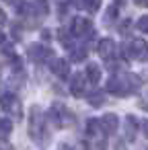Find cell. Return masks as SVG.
<instances>
[{"label": "cell", "instance_id": "16", "mask_svg": "<svg viewBox=\"0 0 148 150\" xmlns=\"http://www.w3.org/2000/svg\"><path fill=\"white\" fill-rule=\"evenodd\" d=\"M78 4H80L84 11H89V13H97L99 6H101V0H80Z\"/></svg>", "mask_w": 148, "mask_h": 150}, {"label": "cell", "instance_id": "27", "mask_svg": "<svg viewBox=\"0 0 148 150\" xmlns=\"http://www.w3.org/2000/svg\"><path fill=\"white\" fill-rule=\"evenodd\" d=\"M0 41H4V35H2V31H0Z\"/></svg>", "mask_w": 148, "mask_h": 150}, {"label": "cell", "instance_id": "6", "mask_svg": "<svg viewBox=\"0 0 148 150\" xmlns=\"http://www.w3.org/2000/svg\"><path fill=\"white\" fill-rule=\"evenodd\" d=\"M117 125H119V119L115 113H105L101 117V129L105 132V136H111L117 132Z\"/></svg>", "mask_w": 148, "mask_h": 150}, {"label": "cell", "instance_id": "18", "mask_svg": "<svg viewBox=\"0 0 148 150\" xmlns=\"http://www.w3.org/2000/svg\"><path fill=\"white\" fill-rule=\"evenodd\" d=\"M115 17H117V8H115V6H109L107 13H105L103 23H105V25H111V21H115Z\"/></svg>", "mask_w": 148, "mask_h": 150}, {"label": "cell", "instance_id": "11", "mask_svg": "<svg viewBox=\"0 0 148 150\" xmlns=\"http://www.w3.org/2000/svg\"><path fill=\"white\" fill-rule=\"evenodd\" d=\"M121 78H123V82H125V88H127V93H136L138 88H140V78L136 76V74H121Z\"/></svg>", "mask_w": 148, "mask_h": 150}, {"label": "cell", "instance_id": "2", "mask_svg": "<svg viewBox=\"0 0 148 150\" xmlns=\"http://www.w3.org/2000/svg\"><path fill=\"white\" fill-rule=\"evenodd\" d=\"M121 52H123V58H125V60H130V58L142 60V62L148 60V45H146L144 39H134V41L125 43V45L121 47Z\"/></svg>", "mask_w": 148, "mask_h": 150}, {"label": "cell", "instance_id": "9", "mask_svg": "<svg viewBox=\"0 0 148 150\" xmlns=\"http://www.w3.org/2000/svg\"><path fill=\"white\" fill-rule=\"evenodd\" d=\"M50 68H52V72H54L56 76H60V78H68V76H70V64H68L66 60H54V62L50 64Z\"/></svg>", "mask_w": 148, "mask_h": 150}, {"label": "cell", "instance_id": "7", "mask_svg": "<svg viewBox=\"0 0 148 150\" xmlns=\"http://www.w3.org/2000/svg\"><path fill=\"white\" fill-rule=\"evenodd\" d=\"M107 91L113 93L115 97H123V95H127V88H125V82H123L121 76H111V78L107 80Z\"/></svg>", "mask_w": 148, "mask_h": 150}, {"label": "cell", "instance_id": "10", "mask_svg": "<svg viewBox=\"0 0 148 150\" xmlns=\"http://www.w3.org/2000/svg\"><path fill=\"white\" fill-rule=\"evenodd\" d=\"M84 84H86L84 76H82V74H74L72 80H70V93H72L74 97H80V95L84 93Z\"/></svg>", "mask_w": 148, "mask_h": 150}, {"label": "cell", "instance_id": "24", "mask_svg": "<svg viewBox=\"0 0 148 150\" xmlns=\"http://www.w3.org/2000/svg\"><path fill=\"white\" fill-rule=\"evenodd\" d=\"M0 150H13L11 144H0Z\"/></svg>", "mask_w": 148, "mask_h": 150}, {"label": "cell", "instance_id": "21", "mask_svg": "<svg viewBox=\"0 0 148 150\" xmlns=\"http://www.w3.org/2000/svg\"><path fill=\"white\" fill-rule=\"evenodd\" d=\"M127 29H130V21H123V23H121V27H119V33H121V35H125V33H127Z\"/></svg>", "mask_w": 148, "mask_h": 150}, {"label": "cell", "instance_id": "12", "mask_svg": "<svg viewBox=\"0 0 148 150\" xmlns=\"http://www.w3.org/2000/svg\"><path fill=\"white\" fill-rule=\"evenodd\" d=\"M136 129H138V121L134 115H127L125 117V138L127 140H134L136 138Z\"/></svg>", "mask_w": 148, "mask_h": 150}, {"label": "cell", "instance_id": "19", "mask_svg": "<svg viewBox=\"0 0 148 150\" xmlns=\"http://www.w3.org/2000/svg\"><path fill=\"white\" fill-rule=\"evenodd\" d=\"M86 58V50H80V47H72V62H80Z\"/></svg>", "mask_w": 148, "mask_h": 150}, {"label": "cell", "instance_id": "13", "mask_svg": "<svg viewBox=\"0 0 148 150\" xmlns=\"http://www.w3.org/2000/svg\"><path fill=\"white\" fill-rule=\"evenodd\" d=\"M31 8L35 11L37 17H45L47 11H50V4H47V0H33V2H31Z\"/></svg>", "mask_w": 148, "mask_h": 150}, {"label": "cell", "instance_id": "25", "mask_svg": "<svg viewBox=\"0 0 148 150\" xmlns=\"http://www.w3.org/2000/svg\"><path fill=\"white\" fill-rule=\"evenodd\" d=\"M4 23H6V17H4L2 11H0V25H4Z\"/></svg>", "mask_w": 148, "mask_h": 150}, {"label": "cell", "instance_id": "28", "mask_svg": "<svg viewBox=\"0 0 148 150\" xmlns=\"http://www.w3.org/2000/svg\"><path fill=\"white\" fill-rule=\"evenodd\" d=\"M121 2H123V0H117V4H121Z\"/></svg>", "mask_w": 148, "mask_h": 150}, {"label": "cell", "instance_id": "5", "mask_svg": "<svg viewBox=\"0 0 148 150\" xmlns=\"http://www.w3.org/2000/svg\"><path fill=\"white\" fill-rule=\"evenodd\" d=\"M0 107H2L4 111H11L15 113V117H21V103L15 95L11 93H4V95H0Z\"/></svg>", "mask_w": 148, "mask_h": 150}, {"label": "cell", "instance_id": "20", "mask_svg": "<svg viewBox=\"0 0 148 150\" xmlns=\"http://www.w3.org/2000/svg\"><path fill=\"white\" fill-rule=\"evenodd\" d=\"M136 27H138V31H142V33H148V15L140 17V19H138V23H136Z\"/></svg>", "mask_w": 148, "mask_h": 150}, {"label": "cell", "instance_id": "4", "mask_svg": "<svg viewBox=\"0 0 148 150\" xmlns=\"http://www.w3.org/2000/svg\"><path fill=\"white\" fill-rule=\"evenodd\" d=\"M27 54H29V58H31L33 62H37V64H41V62H45L47 58H52V56H54V54H52V50H50V47H45V45H41V43H33V45H29Z\"/></svg>", "mask_w": 148, "mask_h": 150}, {"label": "cell", "instance_id": "17", "mask_svg": "<svg viewBox=\"0 0 148 150\" xmlns=\"http://www.w3.org/2000/svg\"><path fill=\"white\" fill-rule=\"evenodd\" d=\"M11 132H13V123H11V119H0V136L6 138Z\"/></svg>", "mask_w": 148, "mask_h": 150}, {"label": "cell", "instance_id": "3", "mask_svg": "<svg viewBox=\"0 0 148 150\" xmlns=\"http://www.w3.org/2000/svg\"><path fill=\"white\" fill-rule=\"evenodd\" d=\"M93 23L84 17H76L72 23V35L74 37H93Z\"/></svg>", "mask_w": 148, "mask_h": 150}, {"label": "cell", "instance_id": "22", "mask_svg": "<svg viewBox=\"0 0 148 150\" xmlns=\"http://www.w3.org/2000/svg\"><path fill=\"white\" fill-rule=\"evenodd\" d=\"M58 150H72V146H70V144H64V142H62V144L58 146Z\"/></svg>", "mask_w": 148, "mask_h": 150}, {"label": "cell", "instance_id": "14", "mask_svg": "<svg viewBox=\"0 0 148 150\" xmlns=\"http://www.w3.org/2000/svg\"><path fill=\"white\" fill-rule=\"evenodd\" d=\"M86 78L97 84V82L101 80V68H99L97 64H86Z\"/></svg>", "mask_w": 148, "mask_h": 150}, {"label": "cell", "instance_id": "26", "mask_svg": "<svg viewBox=\"0 0 148 150\" xmlns=\"http://www.w3.org/2000/svg\"><path fill=\"white\" fill-rule=\"evenodd\" d=\"M144 127H146V129H144V132H146V136H148V121H146V123H144Z\"/></svg>", "mask_w": 148, "mask_h": 150}, {"label": "cell", "instance_id": "15", "mask_svg": "<svg viewBox=\"0 0 148 150\" xmlns=\"http://www.w3.org/2000/svg\"><path fill=\"white\" fill-rule=\"evenodd\" d=\"M89 103H91L93 107H101V105L105 103L103 91H91V93H89Z\"/></svg>", "mask_w": 148, "mask_h": 150}, {"label": "cell", "instance_id": "8", "mask_svg": "<svg viewBox=\"0 0 148 150\" xmlns=\"http://www.w3.org/2000/svg\"><path fill=\"white\" fill-rule=\"evenodd\" d=\"M97 52H99V56H101L103 60H109V58L115 54V41L109 39V37H103V39L99 41V45H97Z\"/></svg>", "mask_w": 148, "mask_h": 150}, {"label": "cell", "instance_id": "23", "mask_svg": "<svg viewBox=\"0 0 148 150\" xmlns=\"http://www.w3.org/2000/svg\"><path fill=\"white\" fill-rule=\"evenodd\" d=\"M138 6H148V0H134Z\"/></svg>", "mask_w": 148, "mask_h": 150}, {"label": "cell", "instance_id": "1", "mask_svg": "<svg viewBox=\"0 0 148 150\" xmlns=\"http://www.w3.org/2000/svg\"><path fill=\"white\" fill-rule=\"evenodd\" d=\"M29 136L35 142H43L45 140V115L41 113L39 107L31 109V117H29Z\"/></svg>", "mask_w": 148, "mask_h": 150}]
</instances>
